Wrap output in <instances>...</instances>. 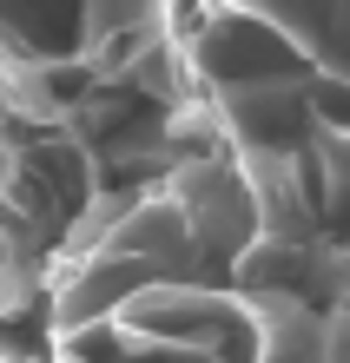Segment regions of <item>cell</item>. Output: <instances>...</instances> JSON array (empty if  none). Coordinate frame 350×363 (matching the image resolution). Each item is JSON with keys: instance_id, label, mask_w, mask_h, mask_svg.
<instances>
[{"instance_id": "1", "label": "cell", "mask_w": 350, "mask_h": 363, "mask_svg": "<svg viewBox=\"0 0 350 363\" xmlns=\"http://www.w3.org/2000/svg\"><path fill=\"white\" fill-rule=\"evenodd\" d=\"M192 0H0V79L40 86H172Z\"/></svg>"}]
</instances>
